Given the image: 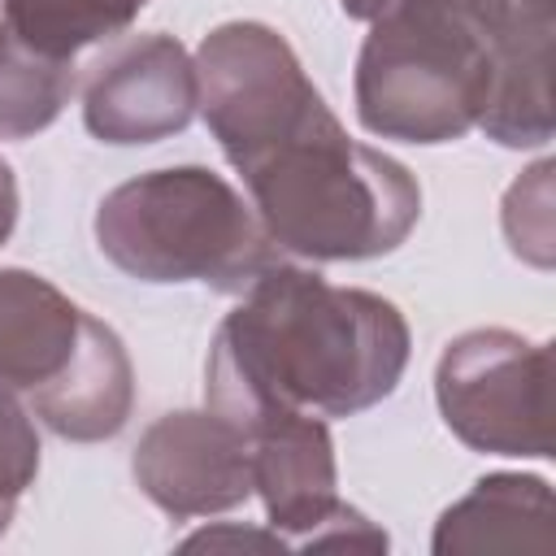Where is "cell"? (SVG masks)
I'll list each match as a JSON object with an SVG mask.
<instances>
[{"mask_svg":"<svg viewBox=\"0 0 556 556\" xmlns=\"http://www.w3.org/2000/svg\"><path fill=\"white\" fill-rule=\"evenodd\" d=\"M135 486L174 521L217 517L252 500L248 434L204 408H178L156 417L130 456Z\"/></svg>","mask_w":556,"mask_h":556,"instance_id":"ba28073f","label":"cell"},{"mask_svg":"<svg viewBox=\"0 0 556 556\" xmlns=\"http://www.w3.org/2000/svg\"><path fill=\"white\" fill-rule=\"evenodd\" d=\"M430 547L460 552H539L556 547L552 486L539 473H486L434 521Z\"/></svg>","mask_w":556,"mask_h":556,"instance_id":"30bf717a","label":"cell"},{"mask_svg":"<svg viewBox=\"0 0 556 556\" xmlns=\"http://www.w3.org/2000/svg\"><path fill=\"white\" fill-rule=\"evenodd\" d=\"M39 473V430L22 400L0 395V539L13 526V513L26 486Z\"/></svg>","mask_w":556,"mask_h":556,"instance_id":"5bb4252c","label":"cell"},{"mask_svg":"<svg viewBox=\"0 0 556 556\" xmlns=\"http://www.w3.org/2000/svg\"><path fill=\"white\" fill-rule=\"evenodd\" d=\"M369 22L356 52V117L400 143H452L491 100L495 56L530 26L552 22V0H339Z\"/></svg>","mask_w":556,"mask_h":556,"instance_id":"7a4b0ae2","label":"cell"},{"mask_svg":"<svg viewBox=\"0 0 556 556\" xmlns=\"http://www.w3.org/2000/svg\"><path fill=\"white\" fill-rule=\"evenodd\" d=\"M552 161H534L504 195V239L513 256L547 269L552 265Z\"/></svg>","mask_w":556,"mask_h":556,"instance_id":"4fadbf2b","label":"cell"},{"mask_svg":"<svg viewBox=\"0 0 556 556\" xmlns=\"http://www.w3.org/2000/svg\"><path fill=\"white\" fill-rule=\"evenodd\" d=\"M0 30H4V13H0Z\"/></svg>","mask_w":556,"mask_h":556,"instance_id":"e0dca14e","label":"cell"},{"mask_svg":"<svg viewBox=\"0 0 556 556\" xmlns=\"http://www.w3.org/2000/svg\"><path fill=\"white\" fill-rule=\"evenodd\" d=\"M96 248L139 282H200L243 295L282 261L256 208L208 165H165L113 187L96 208Z\"/></svg>","mask_w":556,"mask_h":556,"instance_id":"277c9868","label":"cell"},{"mask_svg":"<svg viewBox=\"0 0 556 556\" xmlns=\"http://www.w3.org/2000/svg\"><path fill=\"white\" fill-rule=\"evenodd\" d=\"M230 165L265 235L291 261H374L395 252L421 217L408 165L352 139L321 91Z\"/></svg>","mask_w":556,"mask_h":556,"instance_id":"3957f363","label":"cell"},{"mask_svg":"<svg viewBox=\"0 0 556 556\" xmlns=\"http://www.w3.org/2000/svg\"><path fill=\"white\" fill-rule=\"evenodd\" d=\"M404 313L361 287H334L282 256L222 317L204 361V404L235 426L269 413L356 417L408 369Z\"/></svg>","mask_w":556,"mask_h":556,"instance_id":"6da1fadb","label":"cell"},{"mask_svg":"<svg viewBox=\"0 0 556 556\" xmlns=\"http://www.w3.org/2000/svg\"><path fill=\"white\" fill-rule=\"evenodd\" d=\"M195 113L208 135L235 161L291 113H300L317 87L304 74L295 48L265 22H222L195 48Z\"/></svg>","mask_w":556,"mask_h":556,"instance_id":"52a82bcc","label":"cell"},{"mask_svg":"<svg viewBox=\"0 0 556 556\" xmlns=\"http://www.w3.org/2000/svg\"><path fill=\"white\" fill-rule=\"evenodd\" d=\"M17 226V178H13V165L0 156V248L9 243Z\"/></svg>","mask_w":556,"mask_h":556,"instance_id":"2e32d148","label":"cell"},{"mask_svg":"<svg viewBox=\"0 0 556 556\" xmlns=\"http://www.w3.org/2000/svg\"><path fill=\"white\" fill-rule=\"evenodd\" d=\"M443 426L486 456H552V352L504 326L456 334L434 365Z\"/></svg>","mask_w":556,"mask_h":556,"instance_id":"8992f818","label":"cell"},{"mask_svg":"<svg viewBox=\"0 0 556 556\" xmlns=\"http://www.w3.org/2000/svg\"><path fill=\"white\" fill-rule=\"evenodd\" d=\"M200 547H217V552H291L282 534L265 530H248V526H213V530H195L191 539H182V552H200Z\"/></svg>","mask_w":556,"mask_h":556,"instance_id":"9a60e30c","label":"cell"},{"mask_svg":"<svg viewBox=\"0 0 556 556\" xmlns=\"http://www.w3.org/2000/svg\"><path fill=\"white\" fill-rule=\"evenodd\" d=\"M191 117L195 61L174 35H126L83 74V122L100 143H161L169 135H182Z\"/></svg>","mask_w":556,"mask_h":556,"instance_id":"9c48e42d","label":"cell"},{"mask_svg":"<svg viewBox=\"0 0 556 556\" xmlns=\"http://www.w3.org/2000/svg\"><path fill=\"white\" fill-rule=\"evenodd\" d=\"M78 87L70 56H48L0 30V139H30L48 130Z\"/></svg>","mask_w":556,"mask_h":556,"instance_id":"8fae6325","label":"cell"},{"mask_svg":"<svg viewBox=\"0 0 556 556\" xmlns=\"http://www.w3.org/2000/svg\"><path fill=\"white\" fill-rule=\"evenodd\" d=\"M0 395L70 443L122 434L135 365L122 334L35 269H0Z\"/></svg>","mask_w":556,"mask_h":556,"instance_id":"5b68a950","label":"cell"},{"mask_svg":"<svg viewBox=\"0 0 556 556\" xmlns=\"http://www.w3.org/2000/svg\"><path fill=\"white\" fill-rule=\"evenodd\" d=\"M148 0H0L4 26L48 56H78L91 43L117 39Z\"/></svg>","mask_w":556,"mask_h":556,"instance_id":"7c38bea8","label":"cell"}]
</instances>
